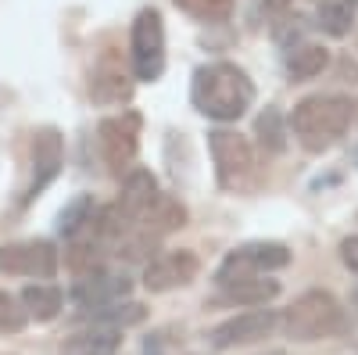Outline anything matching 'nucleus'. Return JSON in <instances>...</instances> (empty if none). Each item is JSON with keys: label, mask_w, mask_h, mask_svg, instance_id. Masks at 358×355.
Returning <instances> with one entry per match:
<instances>
[{"label": "nucleus", "mask_w": 358, "mask_h": 355, "mask_svg": "<svg viewBox=\"0 0 358 355\" xmlns=\"http://www.w3.org/2000/svg\"><path fill=\"white\" fill-rule=\"evenodd\" d=\"M290 265V251L276 241H255V244H244L226 255V262L219 265V287L226 284H236V280H248V277H268Z\"/></svg>", "instance_id": "obj_7"}, {"label": "nucleus", "mask_w": 358, "mask_h": 355, "mask_svg": "<svg viewBox=\"0 0 358 355\" xmlns=\"http://www.w3.org/2000/svg\"><path fill=\"white\" fill-rule=\"evenodd\" d=\"M280 316L276 309H248V312H236L229 319H222L219 327L212 330V344L219 351L226 348H244V344H255V341H265V337H273V330L280 327Z\"/></svg>", "instance_id": "obj_8"}, {"label": "nucleus", "mask_w": 358, "mask_h": 355, "mask_svg": "<svg viewBox=\"0 0 358 355\" xmlns=\"http://www.w3.org/2000/svg\"><path fill=\"white\" fill-rule=\"evenodd\" d=\"M25 309H18V302L11 298V294L0 291V334H15L25 327Z\"/></svg>", "instance_id": "obj_23"}, {"label": "nucleus", "mask_w": 358, "mask_h": 355, "mask_svg": "<svg viewBox=\"0 0 358 355\" xmlns=\"http://www.w3.org/2000/svg\"><path fill=\"white\" fill-rule=\"evenodd\" d=\"M283 330L290 341H301V344L326 341L348 330V312L330 291H305L283 312Z\"/></svg>", "instance_id": "obj_3"}, {"label": "nucleus", "mask_w": 358, "mask_h": 355, "mask_svg": "<svg viewBox=\"0 0 358 355\" xmlns=\"http://www.w3.org/2000/svg\"><path fill=\"white\" fill-rule=\"evenodd\" d=\"M57 255L47 241H25V244H4L0 248V273L8 277H54Z\"/></svg>", "instance_id": "obj_10"}, {"label": "nucleus", "mask_w": 358, "mask_h": 355, "mask_svg": "<svg viewBox=\"0 0 358 355\" xmlns=\"http://www.w3.org/2000/svg\"><path fill=\"white\" fill-rule=\"evenodd\" d=\"M315 25L322 29L326 36H348L351 29H355V8L344 4V0H319V8H315Z\"/></svg>", "instance_id": "obj_20"}, {"label": "nucleus", "mask_w": 358, "mask_h": 355, "mask_svg": "<svg viewBox=\"0 0 358 355\" xmlns=\"http://www.w3.org/2000/svg\"><path fill=\"white\" fill-rule=\"evenodd\" d=\"M133 90V83L126 79L122 65L115 57H104V65L94 72V97L97 101H126Z\"/></svg>", "instance_id": "obj_19"}, {"label": "nucleus", "mask_w": 358, "mask_h": 355, "mask_svg": "<svg viewBox=\"0 0 358 355\" xmlns=\"http://www.w3.org/2000/svg\"><path fill=\"white\" fill-rule=\"evenodd\" d=\"M351 115H355V108L344 94H312V97L294 104L290 137L301 144L308 155H322L348 133Z\"/></svg>", "instance_id": "obj_2"}, {"label": "nucleus", "mask_w": 358, "mask_h": 355, "mask_svg": "<svg viewBox=\"0 0 358 355\" xmlns=\"http://www.w3.org/2000/svg\"><path fill=\"white\" fill-rule=\"evenodd\" d=\"M129 57H133V76L143 83H155L165 72V22L155 8H143L133 18Z\"/></svg>", "instance_id": "obj_5"}, {"label": "nucleus", "mask_w": 358, "mask_h": 355, "mask_svg": "<svg viewBox=\"0 0 358 355\" xmlns=\"http://www.w3.org/2000/svg\"><path fill=\"white\" fill-rule=\"evenodd\" d=\"M179 226H187V209L176 197H169V194H158V201L151 204V212H147L143 223H140V230L151 233V237H165V233H172Z\"/></svg>", "instance_id": "obj_16"}, {"label": "nucleus", "mask_w": 358, "mask_h": 355, "mask_svg": "<svg viewBox=\"0 0 358 355\" xmlns=\"http://www.w3.org/2000/svg\"><path fill=\"white\" fill-rule=\"evenodd\" d=\"M341 258H344V265H348L351 273H358V233L341 241Z\"/></svg>", "instance_id": "obj_24"}, {"label": "nucleus", "mask_w": 358, "mask_h": 355, "mask_svg": "<svg viewBox=\"0 0 358 355\" xmlns=\"http://www.w3.org/2000/svg\"><path fill=\"white\" fill-rule=\"evenodd\" d=\"M344 4H351V8H358V0H344Z\"/></svg>", "instance_id": "obj_26"}, {"label": "nucleus", "mask_w": 358, "mask_h": 355, "mask_svg": "<svg viewBox=\"0 0 358 355\" xmlns=\"http://www.w3.org/2000/svg\"><path fill=\"white\" fill-rule=\"evenodd\" d=\"M197 273H201V258L190 248L165 251L143 265V287L151 294H165L176 287H187L190 280H197Z\"/></svg>", "instance_id": "obj_9"}, {"label": "nucleus", "mask_w": 358, "mask_h": 355, "mask_svg": "<svg viewBox=\"0 0 358 355\" xmlns=\"http://www.w3.org/2000/svg\"><path fill=\"white\" fill-rule=\"evenodd\" d=\"M22 305H25V316H33L40 323H50L57 312H62L65 294H62V287H54V284H33V287L22 291Z\"/></svg>", "instance_id": "obj_18"}, {"label": "nucleus", "mask_w": 358, "mask_h": 355, "mask_svg": "<svg viewBox=\"0 0 358 355\" xmlns=\"http://www.w3.org/2000/svg\"><path fill=\"white\" fill-rule=\"evenodd\" d=\"M158 201V180L147 169H133L126 180H122V194H118V209H122V216L133 223V230H140L143 216L151 212V204Z\"/></svg>", "instance_id": "obj_12"}, {"label": "nucleus", "mask_w": 358, "mask_h": 355, "mask_svg": "<svg viewBox=\"0 0 358 355\" xmlns=\"http://www.w3.org/2000/svg\"><path fill=\"white\" fill-rule=\"evenodd\" d=\"M290 4H294V0H262V11L265 15H283V11H290Z\"/></svg>", "instance_id": "obj_25"}, {"label": "nucleus", "mask_w": 358, "mask_h": 355, "mask_svg": "<svg viewBox=\"0 0 358 355\" xmlns=\"http://www.w3.org/2000/svg\"><path fill=\"white\" fill-rule=\"evenodd\" d=\"M118 348H122V330L94 323V327L72 334L62 344V355H118Z\"/></svg>", "instance_id": "obj_13"}, {"label": "nucleus", "mask_w": 358, "mask_h": 355, "mask_svg": "<svg viewBox=\"0 0 358 355\" xmlns=\"http://www.w3.org/2000/svg\"><path fill=\"white\" fill-rule=\"evenodd\" d=\"M190 101L204 118L215 123H236L241 115H248V108L255 104V83L248 79V72L233 62H212L201 65L194 72V86H190Z\"/></svg>", "instance_id": "obj_1"}, {"label": "nucleus", "mask_w": 358, "mask_h": 355, "mask_svg": "<svg viewBox=\"0 0 358 355\" xmlns=\"http://www.w3.org/2000/svg\"><path fill=\"white\" fill-rule=\"evenodd\" d=\"M258 133H262V144L268 147V151H283V147H287V133L280 130V111L276 108H268L262 118H258Z\"/></svg>", "instance_id": "obj_22"}, {"label": "nucleus", "mask_w": 358, "mask_h": 355, "mask_svg": "<svg viewBox=\"0 0 358 355\" xmlns=\"http://www.w3.org/2000/svg\"><path fill=\"white\" fill-rule=\"evenodd\" d=\"M326 65H330V50H326L322 43H301V47H294L290 57H287V76L294 83H308V79L322 76Z\"/></svg>", "instance_id": "obj_17"}, {"label": "nucleus", "mask_w": 358, "mask_h": 355, "mask_svg": "<svg viewBox=\"0 0 358 355\" xmlns=\"http://www.w3.org/2000/svg\"><path fill=\"white\" fill-rule=\"evenodd\" d=\"M129 277L126 273H90V277H79L76 287H72V298L83 305V309H104V305H115L129 294Z\"/></svg>", "instance_id": "obj_11"}, {"label": "nucleus", "mask_w": 358, "mask_h": 355, "mask_svg": "<svg viewBox=\"0 0 358 355\" xmlns=\"http://www.w3.org/2000/svg\"><path fill=\"white\" fill-rule=\"evenodd\" d=\"M273 355H280V351H273Z\"/></svg>", "instance_id": "obj_27"}, {"label": "nucleus", "mask_w": 358, "mask_h": 355, "mask_svg": "<svg viewBox=\"0 0 358 355\" xmlns=\"http://www.w3.org/2000/svg\"><path fill=\"white\" fill-rule=\"evenodd\" d=\"M172 4L197 22H226L233 15V0H172Z\"/></svg>", "instance_id": "obj_21"}, {"label": "nucleus", "mask_w": 358, "mask_h": 355, "mask_svg": "<svg viewBox=\"0 0 358 355\" xmlns=\"http://www.w3.org/2000/svg\"><path fill=\"white\" fill-rule=\"evenodd\" d=\"M97 147L101 158L115 176H129L136 151H140V115L122 111V115H108L97 126Z\"/></svg>", "instance_id": "obj_6"}, {"label": "nucleus", "mask_w": 358, "mask_h": 355, "mask_svg": "<svg viewBox=\"0 0 358 355\" xmlns=\"http://www.w3.org/2000/svg\"><path fill=\"white\" fill-rule=\"evenodd\" d=\"M280 294V280L273 277H248V280H236L222 287V298L233 305H248V309H265Z\"/></svg>", "instance_id": "obj_15"}, {"label": "nucleus", "mask_w": 358, "mask_h": 355, "mask_svg": "<svg viewBox=\"0 0 358 355\" xmlns=\"http://www.w3.org/2000/svg\"><path fill=\"white\" fill-rule=\"evenodd\" d=\"M208 151H212L215 180L222 190H241L255 176V147L236 130H212L208 133Z\"/></svg>", "instance_id": "obj_4"}, {"label": "nucleus", "mask_w": 358, "mask_h": 355, "mask_svg": "<svg viewBox=\"0 0 358 355\" xmlns=\"http://www.w3.org/2000/svg\"><path fill=\"white\" fill-rule=\"evenodd\" d=\"M33 165H36V176H33V190L29 194L43 190L57 176V165H62V137H57V130H40L33 137Z\"/></svg>", "instance_id": "obj_14"}]
</instances>
